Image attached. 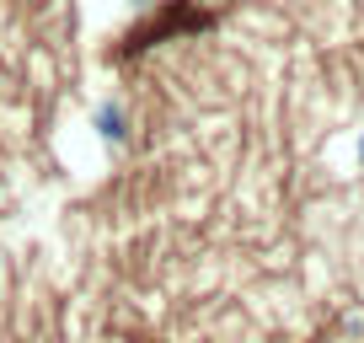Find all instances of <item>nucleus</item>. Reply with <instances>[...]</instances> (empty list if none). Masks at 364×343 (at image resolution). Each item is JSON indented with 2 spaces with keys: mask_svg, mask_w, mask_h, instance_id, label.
<instances>
[{
  "mask_svg": "<svg viewBox=\"0 0 364 343\" xmlns=\"http://www.w3.org/2000/svg\"><path fill=\"white\" fill-rule=\"evenodd\" d=\"M91 124H97V134L107 139V145H118V139H124V102H118V97H107V102H97V113H91Z\"/></svg>",
  "mask_w": 364,
  "mask_h": 343,
  "instance_id": "nucleus-1",
  "label": "nucleus"
},
{
  "mask_svg": "<svg viewBox=\"0 0 364 343\" xmlns=\"http://www.w3.org/2000/svg\"><path fill=\"white\" fill-rule=\"evenodd\" d=\"M359 167H364V134H359Z\"/></svg>",
  "mask_w": 364,
  "mask_h": 343,
  "instance_id": "nucleus-2",
  "label": "nucleus"
},
{
  "mask_svg": "<svg viewBox=\"0 0 364 343\" xmlns=\"http://www.w3.org/2000/svg\"><path fill=\"white\" fill-rule=\"evenodd\" d=\"M134 6H150V0H134Z\"/></svg>",
  "mask_w": 364,
  "mask_h": 343,
  "instance_id": "nucleus-3",
  "label": "nucleus"
}]
</instances>
